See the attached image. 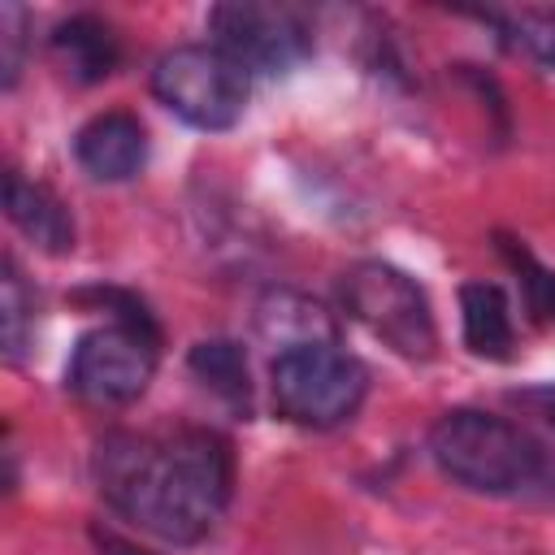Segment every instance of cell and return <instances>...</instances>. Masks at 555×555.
<instances>
[{"mask_svg":"<svg viewBox=\"0 0 555 555\" xmlns=\"http://www.w3.org/2000/svg\"><path fill=\"white\" fill-rule=\"evenodd\" d=\"M52 56L61 61V69L74 78V82H100L117 69L121 61V48H117V35L108 22L91 17V13H74L65 17L56 30H52Z\"/></svg>","mask_w":555,"mask_h":555,"instance_id":"8fae6325","label":"cell"},{"mask_svg":"<svg viewBox=\"0 0 555 555\" xmlns=\"http://www.w3.org/2000/svg\"><path fill=\"white\" fill-rule=\"evenodd\" d=\"M499 256H503L507 269L516 273L520 299H525L529 317H533L538 325H555V269L542 264V260L525 247V238H512V234H499Z\"/></svg>","mask_w":555,"mask_h":555,"instance_id":"5bb4252c","label":"cell"},{"mask_svg":"<svg viewBox=\"0 0 555 555\" xmlns=\"http://www.w3.org/2000/svg\"><path fill=\"white\" fill-rule=\"evenodd\" d=\"M269 390L282 421L299 429H334L360 412L369 373L338 343H312L273 356Z\"/></svg>","mask_w":555,"mask_h":555,"instance_id":"3957f363","label":"cell"},{"mask_svg":"<svg viewBox=\"0 0 555 555\" xmlns=\"http://www.w3.org/2000/svg\"><path fill=\"white\" fill-rule=\"evenodd\" d=\"M460 321H464V343L473 356L512 360V347H516L512 308L494 282H464L460 286Z\"/></svg>","mask_w":555,"mask_h":555,"instance_id":"7c38bea8","label":"cell"},{"mask_svg":"<svg viewBox=\"0 0 555 555\" xmlns=\"http://www.w3.org/2000/svg\"><path fill=\"white\" fill-rule=\"evenodd\" d=\"M156 343L160 334L134 321H108L100 330H87L69 356L65 382L78 399L100 408L134 403L156 373Z\"/></svg>","mask_w":555,"mask_h":555,"instance_id":"8992f818","label":"cell"},{"mask_svg":"<svg viewBox=\"0 0 555 555\" xmlns=\"http://www.w3.org/2000/svg\"><path fill=\"white\" fill-rule=\"evenodd\" d=\"M156 100L195 130H230L247 108V74L212 43H182L152 69Z\"/></svg>","mask_w":555,"mask_h":555,"instance_id":"5b68a950","label":"cell"},{"mask_svg":"<svg viewBox=\"0 0 555 555\" xmlns=\"http://www.w3.org/2000/svg\"><path fill=\"white\" fill-rule=\"evenodd\" d=\"M74 160L95 178V182H130L147 165V130L134 113L113 108L95 113L87 126L74 134Z\"/></svg>","mask_w":555,"mask_h":555,"instance_id":"ba28073f","label":"cell"},{"mask_svg":"<svg viewBox=\"0 0 555 555\" xmlns=\"http://www.w3.org/2000/svg\"><path fill=\"white\" fill-rule=\"evenodd\" d=\"M343 308L403 360H429L438 347L434 312L416 278L386 260H360L343 273Z\"/></svg>","mask_w":555,"mask_h":555,"instance_id":"277c9868","label":"cell"},{"mask_svg":"<svg viewBox=\"0 0 555 555\" xmlns=\"http://www.w3.org/2000/svg\"><path fill=\"white\" fill-rule=\"evenodd\" d=\"M91 538H95L100 555H152V551H143V546L126 542L121 533H113V529H104V525H95V529H91Z\"/></svg>","mask_w":555,"mask_h":555,"instance_id":"ac0fdd59","label":"cell"},{"mask_svg":"<svg viewBox=\"0 0 555 555\" xmlns=\"http://www.w3.org/2000/svg\"><path fill=\"white\" fill-rule=\"evenodd\" d=\"M0 334H4V360L17 364L35 338V295L26 291L9 256H4V278H0Z\"/></svg>","mask_w":555,"mask_h":555,"instance_id":"9a60e30c","label":"cell"},{"mask_svg":"<svg viewBox=\"0 0 555 555\" xmlns=\"http://www.w3.org/2000/svg\"><path fill=\"white\" fill-rule=\"evenodd\" d=\"M22 52H26V9L4 0L0 4V82H4V91L17 87Z\"/></svg>","mask_w":555,"mask_h":555,"instance_id":"e0dca14e","label":"cell"},{"mask_svg":"<svg viewBox=\"0 0 555 555\" xmlns=\"http://www.w3.org/2000/svg\"><path fill=\"white\" fill-rule=\"evenodd\" d=\"M429 455L455 486L473 494H516L538 481L542 447L507 416L451 408L429 429Z\"/></svg>","mask_w":555,"mask_h":555,"instance_id":"7a4b0ae2","label":"cell"},{"mask_svg":"<svg viewBox=\"0 0 555 555\" xmlns=\"http://www.w3.org/2000/svg\"><path fill=\"white\" fill-rule=\"evenodd\" d=\"M212 48H221L247 78H282L295 65L312 56V30L308 22L286 4H260V0H234L217 4L208 13Z\"/></svg>","mask_w":555,"mask_h":555,"instance_id":"52a82bcc","label":"cell"},{"mask_svg":"<svg viewBox=\"0 0 555 555\" xmlns=\"http://www.w3.org/2000/svg\"><path fill=\"white\" fill-rule=\"evenodd\" d=\"M91 473L113 512L173 546H191L212 533L234 481L230 447L208 429L104 434L95 442Z\"/></svg>","mask_w":555,"mask_h":555,"instance_id":"6da1fadb","label":"cell"},{"mask_svg":"<svg viewBox=\"0 0 555 555\" xmlns=\"http://www.w3.org/2000/svg\"><path fill=\"white\" fill-rule=\"evenodd\" d=\"M520 403H529V408H538V416H546V425H555V386H542V390H525V395H516Z\"/></svg>","mask_w":555,"mask_h":555,"instance_id":"d6986e66","label":"cell"},{"mask_svg":"<svg viewBox=\"0 0 555 555\" xmlns=\"http://www.w3.org/2000/svg\"><path fill=\"white\" fill-rule=\"evenodd\" d=\"M186 364H191V373L212 395H221L230 408H243L247 412V403H251V377H247V356H243L238 343H230V338H204V343L191 347Z\"/></svg>","mask_w":555,"mask_h":555,"instance_id":"4fadbf2b","label":"cell"},{"mask_svg":"<svg viewBox=\"0 0 555 555\" xmlns=\"http://www.w3.org/2000/svg\"><path fill=\"white\" fill-rule=\"evenodd\" d=\"M4 217L48 256L74 251V217L69 208L39 182L22 178L17 169L4 173Z\"/></svg>","mask_w":555,"mask_h":555,"instance_id":"30bf717a","label":"cell"},{"mask_svg":"<svg viewBox=\"0 0 555 555\" xmlns=\"http://www.w3.org/2000/svg\"><path fill=\"white\" fill-rule=\"evenodd\" d=\"M256 334L278 351H295V347H312V343H338V321L312 295L273 286L256 304Z\"/></svg>","mask_w":555,"mask_h":555,"instance_id":"9c48e42d","label":"cell"},{"mask_svg":"<svg viewBox=\"0 0 555 555\" xmlns=\"http://www.w3.org/2000/svg\"><path fill=\"white\" fill-rule=\"evenodd\" d=\"M503 30H507L512 43L525 48L538 65L555 69V13H516Z\"/></svg>","mask_w":555,"mask_h":555,"instance_id":"2e32d148","label":"cell"}]
</instances>
